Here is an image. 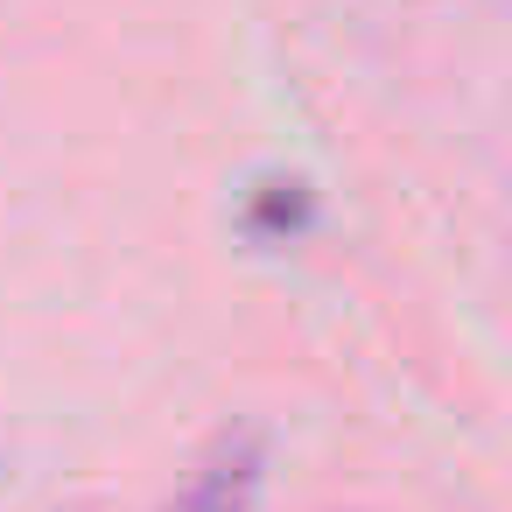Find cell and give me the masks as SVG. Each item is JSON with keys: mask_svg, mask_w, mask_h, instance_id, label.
I'll return each mask as SVG.
<instances>
[{"mask_svg": "<svg viewBox=\"0 0 512 512\" xmlns=\"http://www.w3.org/2000/svg\"><path fill=\"white\" fill-rule=\"evenodd\" d=\"M260 477H267V449H260V435L239 428L204 456V470H197V484H190V498L176 512H253Z\"/></svg>", "mask_w": 512, "mask_h": 512, "instance_id": "obj_1", "label": "cell"}, {"mask_svg": "<svg viewBox=\"0 0 512 512\" xmlns=\"http://www.w3.org/2000/svg\"><path fill=\"white\" fill-rule=\"evenodd\" d=\"M309 225H316V197H309L302 176H267V183L246 197V232L267 239V246H288V239H302Z\"/></svg>", "mask_w": 512, "mask_h": 512, "instance_id": "obj_2", "label": "cell"}]
</instances>
